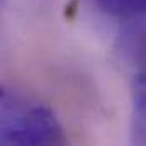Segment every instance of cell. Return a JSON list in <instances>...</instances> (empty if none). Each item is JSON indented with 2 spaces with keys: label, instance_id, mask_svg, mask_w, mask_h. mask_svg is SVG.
<instances>
[{
  "label": "cell",
  "instance_id": "cell-1",
  "mask_svg": "<svg viewBox=\"0 0 146 146\" xmlns=\"http://www.w3.org/2000/svg\"><path fill=\"white\" fill-rule=\"evenodd\" d=\"M66 143L65 129L49 107L29 102L0 85V145L48 146Z\"/></svg>",
  "mask_w": 146,
  "mask_h": 146
},
{
  "label": "cell",
  "instance_id": "cell-2",
  "mask_svg": "<svg viewBox=\"0 0 146 146\" xmlns=\"http://www.w3.org/2000/svg\"><path fill=\"white\" fill-rule=\"evenodd\" d=\"M122 54L136 70V75H146V27H133L122 36Z\"/></svg>",
  "mask_w": 146,
  "mask_h": 146
},
{
  "label": "cell",
  "instance_id": "cell-3",
  "mask_svg": "<svg viewBox=\"0 0 146 146\" xmlns=\"http://www.w3.org/2000/svg\"><path fill=\"white\" fill-rule=\"evenodd\" d=\"M133 141L146 145V75L134 76L133 97Z\"/></svg>",
  "mask_w": 146,
  "mask_h": 146
},
{
  "label": "cell",
  "instance_id": "cell-4",
  "mask_svg": "<svg viewBox=\"0 0 146 146\" xmlns=\"http://www.w3.org/2000/svg\"><path fill=\"white\" fill-rule=\"evenodd\" d=\"M94 3L107 15L138 21L146 17V0H94Z\"/></svg>",
  "mask_w": 146,
  "mask_h": 146
},
{
  "label": "cell",
  "instance_id": "cell-5",
  "mask_svg": "<svg viewBox=\"0 0 146 146\" xmlns=\"http://www.w3.org/2000/svg\"><path fill=\"white\" fill-rule=\"evenodd\" d=\"M2 2H3V0H0V3H2Z\"/></svg>",
  "mask_w": 146,
  "mask_h": 146
}]
</instances>
